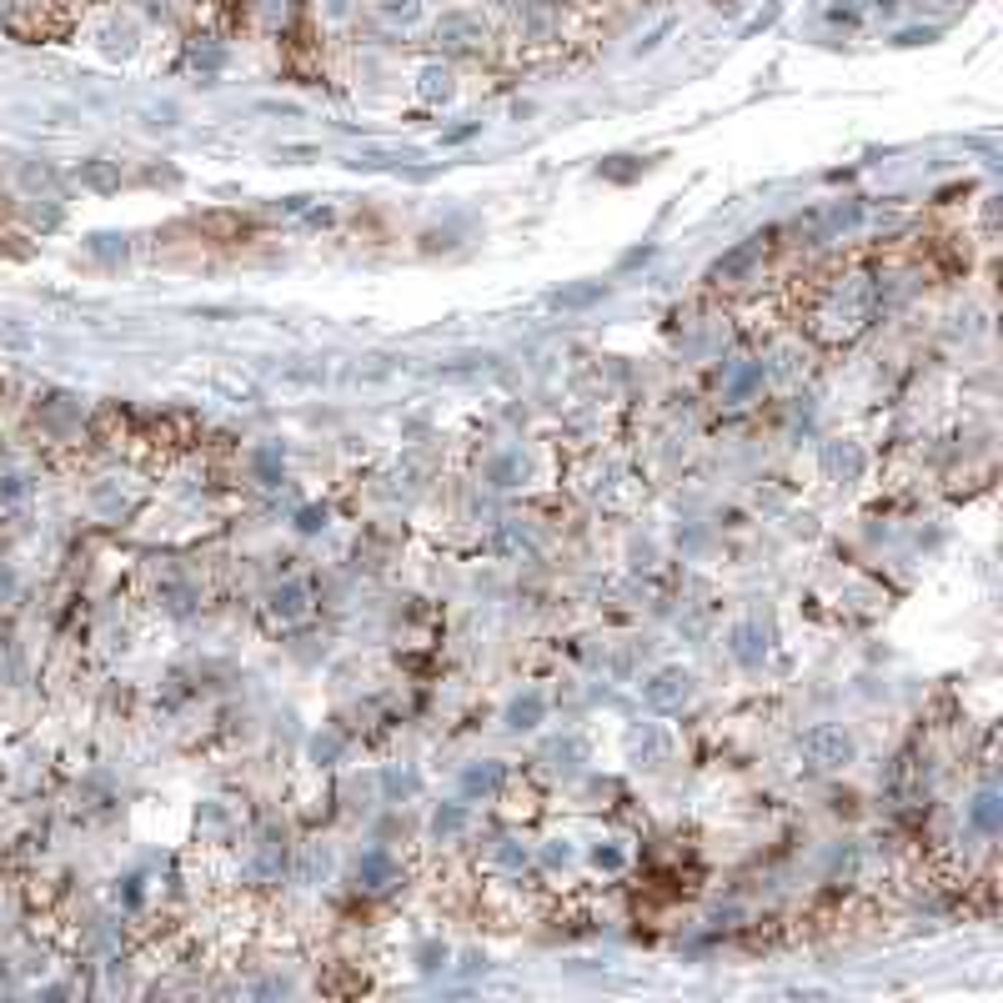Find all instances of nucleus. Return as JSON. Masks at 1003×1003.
Here are the masks:
<instances>
[{
	"label": "nucleus",
	"instance_id": "f257e3e1",
	"mask_svg": "<svg viewBox=\"0 0 1003 1003\" xmlns=\"http://www.w3.org/2000/svg\"><path fill=\"white\" fill-rule=\"evenodd\" d=\"M808 743H813V748H818V753H823V763H828V768H838V763H848V753H853V743H848V738H843V733H838V728H818V733H813V738H808Z\"/></svg>",
	"mask_w": 1003,
	"mask_h": 1003
}]
</instances>
